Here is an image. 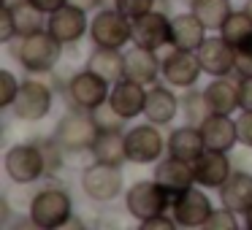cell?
<instances>
[{"label": "cell", "instance_id": "1", "mask_svg": "<svg viewBox=\"0 0 252 230\" xmlns=\"http://www.w3.org/2000/svg\"><path fill=\"white\" fill-rule=\"evenodd\" d=\"M63 49L65 46L49 33V30H35L30 35H17V44H8V52L14 60L30 73V76H46L52 73L63 60Z\"/></svg>", "mask_w": 252, "mask_h": 230}, {"label": "cell", "instance_id": "2", "mask_svg": "<svg viewBox=\"0 0 252 230\" xmlns=\"http://www.w3.org/2000/svg\"><path fill=\"white\" fill-rule=\"evenodd\" d=\"M71 217H73V201L68 195V190H63V187H44V190H38L28 208V222L41 230L65 228Z\"/></svg>", "mask_w": 252, "mask_h": 230}, {"label": "cell", "instance_id": "3", "mask_svg": "<svg viewBox=\"0 0 252 230\" xmlns=\"http://www.w3.org/2000/svg\"><path fill=\"white\" fill-rule=\"evenodd\" d=\"M82 192L95 203H111L120 195H125V179H122L120 165H109V163H90L87 168H82L79 176Z\"/></svg>", "mask_w": 252, "mask_h": 230}, {"label": "cell", "instance_id": "4", "mask_svg": "<svg viewBox=\"0 0 252 230\" xmlns=\"http://www.w3.org/2000/svg\"><path fill=\"white\" fill-rule=\"evenodd\" d=\"M55 138L65 152H90L95 138H98V125H95L90 111L71 106V111L63 114L57 122Z\"/></svg>", "mask_w": 252, "mask_h": 230}, {"label": "cell", "instance_id": "5", "mask_svg": "<svg viewBox=\"0 0 252 230\" xmlns=\"http://www.w3.org/2000/svg\"><path fill=\"white\" fill-rule=\"evenodd\" d=\"M3 171L14 184H35L38 179L46 176V157L44 149L35 144H14L8 146L3 157Z\"/></svg>", "mask_w": 252, "mask_h": 230}, {"label": "cell", "instance_id": "6", "mask_svg": "<svg viewBox=\"0 0 252 230\" xmlns=\"http://www.w3.org/2000/svg\"><path fill=\"white\" fill-rule=\"evenodd\" d=\"M90 41L103 49H125L133 44V22L117 8H98L90 19Z\"/></svg>", "mask_w": 252, "mask_h": 230}, {"label": "cell", "instance_id": "7", "mask_svg": "<svg viewBox=\"0 0 252 230\" xmlns=\"http://www.w3.org/2000/svg\"><path fill=\"white\" fill-rule=\"evenodd\" d=\"M52 103H55L52 84L46 79L30 76V79H22V87H19V95L14 100L11 111L22 122H41L44 116H49Z\"/></svg>", "mask_w": 252, "mask_h": 230}, {"label": "cell", "instance_id": "8", "mask_svg": "<svg viewBox=\"0 0 252 230\" xmlns=\"http://www.w3.org/2000/svg\"><path fill=\"white\" fill-rule=\"evenodd\" d=\"M160 125L155 122H144V125H133L130 130H125V152L127 163L133 165H152L158 160H163L165 154V138L158 130Z\"/></svg>", "mask_w": 252, "mask_h": 230}, {"label": "cell", "instance_id": "9", "mask_svg": "<svg viewBox=\"0 0 252 230\" xmlns=\"http://www.w3.org/2000/svg\"><path fill=\"white\" fill-rule=\"evenodd\" d=\"M168 206H171V198L165 195V190L155 179L136 181L125 190V208L138 222L152 219L158 214H168Z\"/></svg>", "mask_w": 252, "mask_h": 230}, {"label": "cell", "instance_id": "10", "mask_svg": "<svg viewBox=\"0 0 252 230\" xmlns=\"http://www.w3.org/2000/svg\"><path fill=\"white\" fill-rule=\"evenodd\" d=\"M168 214L176 219L179 228H187V230L206 228L209 217L214 214L212 198L206 195V187L192 184L187 192L176 195L174 201H171V206H168Z\"/></svg>", "mask_w": 252, "mask_h": 230}, {"label": "cell", "instance_id": "11", "mask_svg": "<svg viewBox=\"0 0 252 230\" xmlns=\"http://www.w3.org/2000/svg\"><path fill=\"white\" fill-rule=\"evenodd\" d=\"M163 57V82L174 89H192L203 73V65L198 60V52H185L165 46L160 52Z\"/></svg>", "mask_w": 252, "mask_h": 230}, {"label": "cell", "instance_id": "12", "mask_svg": "<svg viewBox=\"0 0 252 230\" xmlns=\"http://www.w3.org/2000/svg\"><path fill=\"white\" fill-rule=\"evenodd\" d=\"M65 95H68V100H71V106L84 109V111H93V109H98L100 103L109 100L111 82H106L100 73L90 71V68H82V71H76L71 79H68Z\"/></svg>", "mask_w": 252, "mask_h": 230}, {"label": "cell", "instance_id": "13", "mask_svg": "<svg viewBox=\"0 0 252 230\" xmlns=\"http://www.w3.org/2000/svg\"><path fill=\"white\" fill-rule=\"evenodd\" d=\"M46 30H49L63 46H76L79 41L90 33L87 11L68 3V6L57 8L55 14H49V19H46Z\"/></svg>", "mask_w": 252, "mask_h": 230}, {"label": "cell", "instance_id": "14", "mask_svg": "<svg viewBox=\"0 0 252 230\" xmlns=\"http://www.w3.org/2000/svg\"><path fill=\"white\" fill-rule=\"evenodd\" d=\"M133 44L155 52H163L165 46H171V17L155 8V11L133 19Z\"/></svg>", "mask_w": 252, "mask_h": 230}, {"label": "cell", "instance_id": "15", "mask_svg": "<svg viewBox=\"0 0 252 230\" xmlns=\"http://www.w3.org/2000/svg\"><path fill=\"white\" fill-rule=\"evenodd\" d=\"M152 179L163 187L165 195H168L171 201H174L176 195H182V192H187L192 184H195L192 163H185V160L171 157V154H165L163 160L155 163V176H152Z\"/></svg>", "mask_w": 252, "mask_h": 230}, {"label": "cell", "instance_id": "16", "mask_svg": "<svg viewBox=\"0 0 252 230\" xmlns=\"http://www.w3.org/2000/svg\"><path fill=\"white\" fill-rule=\"evenodd\" d=\"M198 60L203 65V73L206 76H233L236 73V49L222 38V35H212L201 44L198 49Z\"/></svg>", "mask_w": 252, "mask_h": 230}, {"label": "cell", "instance_id": "17", "mask_svg": "<svg viewBox=\"0 0 252 230\" xmlns=\"http://www.w3.org/2000/svg\"><path fill=\"white\" fill-rule=\"evenodd\" d=\"M125 76L133 79V82H141L147 87H152L163 76V57H160V52L133 44L125 52Z\"/></svg>", "mask_w": 252, "mask_h": 230}, {"label": "cell", "instance_id": "18", "mask_svg": "<svg viewBox=\"0 0 252 230\" xmlns=\"http://www.w3.org/2000/svg\"><path fill=\"white\" fill-rule=\"evenodd\" d=\"M209 106L214 114H230L241 111V79L236 76H214L212 82L203 87Z\"/></svg>", "mask_w": 252, "mask_h": 230}, {"label": "cell", "instance_id": "19", "mask_svg": "<svg viewBox=\"0 0 252 230\" xmlns=\"http://www.w3.org/2000/svg\"><path fill=\"white\" fill-rule=\"evenodd\" d=\"M192 173H195V184L206 187V190H220L233 173L228 152H217V149H206L201 157L192 163Z\"/></svg>", "mask_w": 252, "mask_h": 230}, {"label": "cell", "instance_id": "20", "mask_svg": "<svg viewBox=\"0 0 252 230\" xmlns=\"http://www.w3.org/2000/svg\"><path fill=\"white\" fill-rule=\"evenodd\" d=\"M147 84L141 82H133V79H120V82L111 84V95H109V103L125 116L127 122L136 119V116L144 114V106H147Z\"/></svg>", "mask_w": 252, "mask_h": 230}, {"label": "cell", "instance_id": "21", "mask_svg": "<svg viewBox=\"0 0 252 230\" xmlns=\"http://www.w3.org/2000/svg\"><path fill=\"white\" fill-rule=\"evenodd\" d=\"M182 111V100L176 98L174 87L168 84H158L155 82L152 87L147 89V106H144V116L155 125H171L176 119V114Z\"/></svg>", "mask_w": 252, "mask_h": 230}, {"label": "cell", "instance_id": "22", "mask_svg": "<svg viewBox=\"0 0 252 230\" xmlns=\"http://www.w3.org/2000/svg\"><path fill=\"white\" fill-rule=\"evenodd\" d=\"M206 152V141H203V133L198 125H182L176 130H171V136L165 138V154L171 157H179L185 163H195L201 154Z\"/></svg>", "mask_w": 252, "mask_h": 230}, {"label": "cell", "instance_id": "23", "mask_svg": "<svg viewBox=\"0 0 252 230\" xmlns=\"http://www.w3.org/2000/svg\"><path fill=\"white\" fill-rule=\"evenodd\" d=\"M206 25L195 17L192 11L187 14H174L171 17V46L185 52H198L201 44L206 41Z\"/></svg>", "mask_w": 252, "mask_h": 230}, {"label": "cell", "instance_id": "24", "mask_svg": "<svg viewBox=\"0 0 252 230\" xmlns=\"http://www.w3.org/2000/svg\"><path fill=\"white\" fill-rule=\"evenodd\" d=\"M220 203L225 208H230L233 214L244 217L247 211L252 208V173L247 171H233L228 176L222 187H220Z\"/></svg>", "mask_w": 252, "mask_h": 230}, {"label": "cell", "instance_id": "25", "mask_svg": "<svg viewBox=\"0 0 252 230\" xmlns=\"http://www.w3.org/2000/svg\"><path fill=\"white\" fill-rule=\"evenodd\" d=\"M206 149H217V152H230L239 144V130H236V119L230 114H212L201 125Z\"/></svg>", "mask_w": 252, "mask_h": 230}, {"label": "cell", "instance_id": "26", "mask_svg": "<svg viewBox=\"0 0 252 230\" xmlns=\"http://www.w3.org/2000/svg\"><path fill=\"white\" fill-rule=\"evenodd\" d=\"M84 65L90 71L100 73L106 82H120L125 79V52L122 49H103V46H95L93 52L87 55V62Z\"/></svg>", "mask_w": 252, "mask_h": 230}, {"label": "cell", "instance_id": "27", "mask_svg": "<svg viewBox=\"0 0 252 230\" xmlns=\"http://www.w3.org/2000/svg\"><path fill=\"white\" fill-rule=\"evenodd\" d=\"M93 160H100V163L109 165H120L127 163V152H125V130H103L98 133L93 149H90Z\"/></svg>", "mask_w": 252, "mask_h": 230}, {"label": "cell", "instance_id": "28", "mask_svg": "<svg viewBox=\"0 0 252 230\" xmlns=\"http://www.w3.org/2000/svg\"><path fill=\"white\" fill-rule=\"evenodd\" d=\"M190 11L206 25V30L220 33V28L230 17L233 6H230V0H190Z\"/></svg>", "mask_w": 252, "mask_h": 230}, {"label": "cell", "instance_id": "29", "mask_svg": "<svg viewBox=\"0 0 252 230\" xmlns=\"http://www.w3.org/2000/svg\"><path fill=\"white\" fill-rule=\"evenodd\" d=\"M220 35L228 41L233 49L252 44V17L241 8V11H230V17L225 19V25L220 28Z\"/></svg>", "mask_w": 252, "mask_h": 230}, {"label": "cell", "instance_id": "30", "mask_svg": "<svg viewBox=\"0 0 252 230\" xmlns=\"http://www.w3.org/2000/svg\"><path fill=\"white\" fill-rule=\"evenodd\" d=\"M182 114H185L187 125H198V127L214 114L212 106H209V100H206V95H203V89L201 92H198L195 87L185 89V98H182Z\"/></svg>", "mask_w": 252, "mask_h": 230}, {"label": "cell", "instance_id": "31", "mask_svg": "<svg viewBox=\"0 0 252 230\" xmlns=\"http://www.w3.org/2000/svg\"><path fill=\"white\" fill-rule=\"evenodd\" d=\"M14 14V22H17V33L19 35H30L35 33V30H44L46 28V14L38 11V8L33 6V3H19V6H8Z\"/></svg>", "mask_w": 252, "mask_h": 230}, {"label": "cell", "instance_id": "32", "mask_svg": "<svg viewBox=\"0 0 252 230\" xmlns=\"http://www.w3.org/2000/svg\"><path fill=\"white\" fill-rule=\"evenodd\" d=\"M90 114H93L95 125H98V133H103V130H125V125H127V119L109 103V100L100 103L98 109H93Z\"/></svg>", "mask_w": 252, "mask_h": 230}, {"label": "cell", "instance_id": "33", "mask_svg": "<svg viewBox=\"0 0 252 230\" xmlns=\"http://www.w3.org/2000/svg\"><path fill=\"white\" fill-rule=\"evenodd\" d=\"M155 6H158V0H114V8L122 17L130 19V22L149 11H155Z\"/></svg>", "mask_w": 252, "mask_h": 230}, {"label": "cell", "instance_id": "34", "mask_svg": "<svg viewBox=\"0 0 252 230\" xmlns=\"http://www.w3.org/2000/svg\"><path fill=\"white\" fill-rule=\"evenodd\" d=\"M19 87H22V82L11 71L0 73V109H11L17 95H19Z\"/></svg>", "mask_w": 252, "mask_h": 230}, {"label": "cell", "instance_id": "35", "mask_svg": "<svg viewBox=\"0 0 252 230\" xmlns=\"http://www.w3.org/2000/svg\"><path fill=\"white\" fill-rule=\"evenodd\" d=\"M239 228V214H233L230 208H214V214L209 217L203 230H236Z\"/></svg>", "mask_w": 252, "mask_h": 230}, {"label": "cell", "instance_id": "36", "mask_svg": "<svg viewBox=\"0 0 252 230\" xmlns=\"http://www.w3.org/2000/svg\"><path fill=\"white\" fill-rule=\"evenodd\" d=\"M17 22H14V14L8 6H3V11H0V44H11L14 38H17Z\"/></svg>", "mask_w": 252, "mask_h": 230}, {"label": "cell", "instance_id": "37", "mask_svg": "<svg viewBox=\"0 0 252 230\" xmlns=\"http://www.w3.org/2000/svg\"><path fill=\"white\" fill-rule=\"evenodd\" d=\"M236 130H239V144L252 149V111H239L236 116Z\"/></svg>", "mask_w": 252, "mask_h": 230}, {"label": "cell", "instance_id": "38", "mask_svg": "<svg viewBox=\"0 0 252 230\" xmlns=\"http://www.w3.org/2000/svg\"><path fill=\"white\" fill-rule=\"evenodd\" d=\"M236 76L252 79V44L236 49Z\"/></svg>", "mask_w": 252, "mask_h": 230}, {"label": "cell", "instance_id": "39", "mask_svg": "<svg viewBox=\"0 0 252 230\" xmlns=\"http://www.w3.org/2000/svg\"><path fill=\"white\" fill-rule=\"evenodd\" d=\"M138 225H141V230H176L179 228L171 214H158V217L144 219V222H138Z\"/></svg>", "mask_w": 252, "mask_h": 230}, {"label": "cell", "instance_id": "40", "mask_svg": "<svg viewBox=\"0 0 252 230\" xmlns=\"http://www.w3.org/2000/svg\"><path fill=\"white\" fill-rule=\"evenodd\" d=\"M30 3H33V6L38 8V11H44L46 17H49V14H55L57 8L68 6V0H30Z\"/></svg>", "mask_w": 252, "mask_h": 230}, {"label": "cell", "instance_id": "41", "mask_svg": "<svg viewBox=\"0 0 252 230\" xmlns=\"http://www.w3.org/2000/svg\"><path fill=\"white\" fill-rule=\"evenodd\" d=\"M241 111H252V79H241Z\"/></svg>", "mask_w": 252, "mask_h": 230}, {"label": "cell", "instance_id": "42", "mask_svg": "<svg viewBox=\"0 0 252 230\" xmlns=\"http://www.w3.org/2000/svg\"><path fill=\"white\" fill-rule=\"evenodd\" d=\"M71 6H76V8H84V11H95V8L100 6V0H68Z\"/></svg>", "mask_w": 252, "mask_h": 230}, {"label": "cell", "instance_id": "43", "mask_svg": "<svg viewBox=\"0 0 252 230\" xmlns=\"http://www.w3.org/2000/svg\"><path fill=\"white\" fill-rule=\"evenodd\" d=\"M244 228H247V230H252V208L244 214Z\"/></svg>", "mask_w": 252, "mask_h": 230}, {"label": "cell", "instance_id": "44", "mask_svg": "<svg viewBox=\"0 0 252 230\" xmlns=\"http://www.w3.org/2000/svg\"><path fill=\"white\" fill-rule=\"evenodd\" d=\"M19 3H28V0H3V6H19Z\"/></svg>", "mask_w": 252, "mask_h": 230}, {"label": "cell", "instance_id": "45", "mask_svg": "<svg viewBox=\"0 0 252 230\" xmlns=\"http://www.w3.org/2000/svg\"><path fill=\"white\" fill-rule=\"evenodd\" d=\"M244 11H247V14H250V17H252V0H247V6H244Z\"/></svg>", "mask_w": 252, "mask_h": 230}]
</instances>
